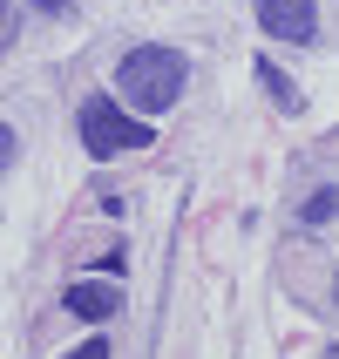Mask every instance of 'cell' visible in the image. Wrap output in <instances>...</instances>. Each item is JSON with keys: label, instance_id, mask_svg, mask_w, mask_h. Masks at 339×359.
Returning a JSON list of instances; mask_svg holds the SVG:
<instances>
[{"label": "cell", "instance_id": "cell-1", "mask_svg": "<svg viewBox=\"0 0 339 359\" xmlns=\"http://www.w3.org/2000/svg\"><path fill=\"white\" fill-rule=\"evenodd\" d=\"M183 81H190V61L177 55V48H163V41H142V48H129L116 68V95L136 109V116H163L170 102L183 95Z\"/></svg>", "mask_w": 339, "mask_h": 359}, {"label": "cell", "instance_id": "cell-2", "mask_svg": "<svg viewBox=\"0 0 339 359\" xmlns=\"http://www.w3.org/2000/svg\"><path fill=\"white\" fill-rule=\"evenodd\" d=\"M75 129H81V149H88V156H102V163H109V156H129V149H149V122L129 116L116 95L81 102Z\"/></svg>", "mask_w": 339, "mask_h": 359}, {"label": "cell", "instance_id": "cell-3", "mask_svg": "<svg viewBox=\"0 0 339 359\" xmlns=\"http://www.w3.org/2000/svg\"><path fill=\"white\" fill-rule=\"evenodd\" d=\"M258 27L272 41H312L319 34V0H258Z\"/></svg>", "mask_w": 339, "mask_h": 359}, {"label": "cell", "instance_id": "cell-4", "mask_svg": "<svg viewBox=\"0 0 339 359\" xmlns=\"http://www.w3.org/2000/svg\"><path fill=\"white\" fill-rule=\"evenodd\" d=\"M61 312H75V319L102 325L109 312H122V292H116L109 278H75L68 292H61Z\"/></svg>", "mask_w": 339, "mask_h": 359}, {"label": "cell", "instance_id": "cell-5", "mask_svg": "<svg viewBox=\"0 0 339 359\" xmlns=\"http://www.w3.org/2000/svg\"><path fill=\"white\" fill-rule=\"evenodd\" d=\"M258 75H265V88L279 95V109H285V116H299V88H292V81H285L279 68H272V61H258Z\"/></svg>", "mask_w": 339, "mask_h": 359}, {"label": "cell", "instance_id": "cell-6", "mask_svg": "<svg viewBox=\"0 0 339 359\" xmlns=\"http://www.w3.org/2000/svg\"><path fill=\"white\" fill-rule=\"evenodd\" d=\"M61 359H116V353H109V339H88V346H75V353H61Z\"/></svg>", "mask_w": 339, "mask_h": 359}, {"label": "cell", "instance_id": "cell-7", "mask_svg": "<svg viewBox=\"0 0 339 359\" xmlns=\"http://www.w3.org/2000/svg\"><path fill=\"white\" fill-rule=\"evenodd\" d=\"M333 203H339V197H333V190H319V197L305 203V217H312V224H319V217H333Z\"/></svg>", "mask_w": 339, "mask_h": 359}, {"label": "cell", "instance_id": "cell-8", "mask_svg": "<svg viewBox=\"0 0 339 359\" xmlns=\"http://www.w3.org/2000/svg\"><path fill=\"white\" fill-rule=\"evenodd\" d=\"M7 163H14V129L0 122V170H7Z\"/></svg>", "mask_w": 339, "mask_h": 359}, {"label": "cell", "instance_id": "cell-9", "mask_svg": "<svg viewBox=\"0 0 339 359\" xmlns=\"http://www.w3.org/2000/svg\"><path fill=\"white\" fill-rule=\"evenodd\" d=\"M7 27H14V20H7V0H0V34H7Z\"/></svg>", "mask_w": 339, "mask_h": 359}, {"label": "cell", "instance_id": "cell-10", "mask_svg": "<svg viewBox=\"0 0 339 359\" xmlns=\"http://www.w3.org/2000/svg\"><path fill=\"white\" fill-rule=\"evenodd\" d=\"M326 359H339V346H326Z\"/></svg>", "mask_w": 339, "mask_h": 359}, {"label": "cell", "instance_id": "cell-11", "mask_svg": "<svg viewBox=\"0 0 339 359\" xmlns=\"http://www.w3.org/2000/svg\"><path fill=\"white\" fill-rule=\"evenodd\" d=\"M333 299H339V285H333Z\"/></svg>", "mask_w": 339, "mask_h": 359}]
</instances>
